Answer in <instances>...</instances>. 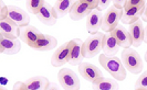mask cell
Returning <instances> with one entry per match:
<instances>
[{
  "mask_svg": "<svg viewBox=\"0 0 147 90\" xmlns=\"http://www.w3.org/2000/svg\"><path fill=\"white\" fill-rule=\"evenodd\" d=\"M20 29L8 18L0 20V35L9 36V38H18Z\"/></svg>",
  "mask_w": 147,
  "mask_h": 90,
  "instance_id": "ffe728a7",
  "label": "cell"
},
{
  "mask_svg": "<svg viewBox=\"0 0 147 90\" xmlns=\"http://www.w3.org/2000/svg\"><path fill=\"white\" fill-rule=\"evenodd\" d=\"M44 0H29L26 2V6L28 11L31 12L32 15H38L41 8L43 7Z\"/></svg>",
  "mask_w": 147,
  "mask_h": 90,
  "instance_id": "cb8c5ba5",
  "label": "cell"
},
{
  "mask_svg": "<svg viewBox=\"0 0 147 90\" xmlns=\"http://www.w3.org/2000/svg\"><path fill=\"white\" fill-rule=\"evenodd\" d=\"M12 90H28L26 83H22V81H17V83L13 85V88Z\"/></svg>",
  "mask_w": 147,
  "mask_h": 90,
  "instance_id": "f546056e",
  "label": "cell"
},
{
  "mask_svg": "<svg viewBox=\"0 0 147 90\" xmlns=\"http://www.w3.org/2000/svg\"><path fill=\"white\" fill-rule=\"evenodd\" d=\"M45 90H60V89L55 83H50V85H49V87H48Z\"/></svg>",
  "mask_w": 147,
  "mask_h": 90,
  "instance_id": "1f68e13d",
  "label": "cell"
},
{
  "mask_svg": "<svg viewBox=\"0 0 147 90\" xmlns=\"http://www.w3.org/2000/svg\"><path fill=\"white\" fill-rule=\"evenodd\" d=\"M121 62L126 71H129L131 74H134V75L140 74L144 67V63H143V60L140 58V55L136 50H134L132 47L123 50Z\"/></svg>",
  "mask_w": 147,
  "mask_h": 90,
  "instance_id": "7a4b0ae2",
  "label": "cell"
},
{
  "mask_svg": "<svg viewBox=\"0 0 147 90\" xmlns=\"http://www.w3.org/2000/svg\"><path fill=\"white\" fill-rule=\"evenodd\" d=\"M7 18L10 21L15 23L19 29L29 25L30 23V17L28 15V12H26L23 9L17 7V6H13V5L8 6Z\"/></svg>",
  "mask_w": 147,
  "mask_h": 90,
  "instance_id": "8992f818",
  "label": "cell"
},
{
  "mask_svg": "<svg viewBox=\"0 0 147 90\" xmlns=\"http://www.w3.org/2000/svg\"><path fill=\"white\" fill-rule=\"evenodd\" d=\"M69 54H70V47H69V42L59 46L55 52L53 53L51 57V65L53 67H60L64 65L69 60Z\"/></svg>",
  "mask_w": 147,
  "mask_h": 90,
  "instance_id": "7c38bea8",
  "label": "cell"
},
{
  "mask_svg": "<svg viewBox=\"0 0 147 90\" xmlns=\"http://www.w3.org/2000/svg\"><path fill=\"white\" fill-rule=\"evenodd\" d=\"M85 3L88 7V9L92 11V10H95L98 5V0H85Z\"/></svg>",
  "mask_w": 147,
  "mask_h": 90,
  "instance_id": "f1b7e54d",
  "label": "cell"
},
{
  "mask_svg": "<svg viewBox=\"0 0 147 90\" xmlns=\"http://www.w3.org/2000/svg\"><path fill=\"white\" fill-rule=\"evenodd\" d=\"M143 6H146V1L145 0H126V1H124L123 9L125 11V10H128V9L143 7Z\"/></svg>",
  "mask_w": 147,
  "mask_h": 90,
  "instance_id": "d4e9b609",
  "label": "cell"
},
{
  "mask_svg": "<svg viewBox=\"0 0 147 90\" xmlns=\"http://www.w3.org/2000/svg\"><path fill=\"white\" fill-rule=\"evenodd\" d=\"M82 42L80 38H74L69 42V47H70V54H69V60L71 65L76 66L80 63H82L83 56H82Z\"/></svg>",
  "mask_w": 147,
  "mask_h": 90,
  "instance_id": "30bf717a",
  "label": "cell"
},
{
  "mask_svg": "<svg viewBox=\"0 0 147 90\" xmlns=\"http://www.w3.org/2000/svg\"><path fill=\"white\" fill-rule=\"evenodd\" d=\"M78 69L79 74L90 83H94L95 80L103 77L101 69L91 63H80L78 65Z\"/></svg>",
  "mask_w": 147,
  "mask_h": 90,
  "instance_id": "ba28073f",
  "label": "cell"
},
{
  "mask_svg": "<svg viewBox=\"0 0 147 90\" xmlns=\"http://www.w3.org/2000/svg\"><path fill=\"white\" fill-rule=\"evenodd\" d=\"M98 62L100 64L103 66V68L110 74L114 80L116 81H123L126 79L127 76V71L123 66L121 60L116 57V56H105V55H101L98 57Z\"/></svg>",
  "mask_w": 147,
  "mask_h": 90,
  "instance_id": "6da1fadb",
  "label": "cell"
},
{
  "mask_svg": "<svg viewBox=\"0 0 147 90\" xmlns=\"http://www.w3.org/2000/svg\"><path fill=\"white\" fill-rule=\"evenodd\" d=\"M42 33L38 30L36 26L33 25H27L24 28H21L19 31V38L23 43L30 46L32 48V46L37 43V41L41 38Z\"/></svg>",
  "mask_w": 147,
  "mask_h": 90,
  "instance_id": "9c48e42d",
  "label": "cell"
},
{
  "mask_svg": "<svg viewBox=\"0 0 147 90\" xmlns=\"http://www.w3.org/2000/svg\"><path fill=\"white\" fill-rule=\"evenodd\" d=\"M8 13V6L3 2V1H0V20H3L7 18Z\"/></svg>",
  "mask_w": 147,
  "mask_h": 90,
  "instance_id": "4316f807",
  "label": "cell"
},
{
  "mask_svg": "<svg viewBox=\"0 0 147 90\" xmlns=\"http://www.w3.org/2000/svg\"><path fill=\"white\" fill-rule=\"evenodd\" d=\"M104 34L102 32H97L95 34L91 35L88 38L85 40V42L82 43V56L83 58H92L96 56L98 53L102 51L103 46Z\"/></svg>",
  "mask_w": 147,
  "mask_h": 90,
  "instance_id": "3957f363",
  "label": "cell"
},
{
  "mask_svg": "<svg viewBox=\"0 0 147 90\" xmlns=\"http://www.w3.org/2000/svg\"><path fill=\"white\" fill-rule=\"evenodd\" d=\"M111 34L116 40V42H117L119 47L129 48L132 46V41H131V36L128 34V31L123 25L118 24L117 26L111 32Z\"/></svg>",
  "mask_w": 147,
  "mask_h": 90,
  "instance_id": "9a60e30c",
  "label": "cell"
},
{
  "mask_svg": "<svg viewBox=\"0 0 147 90\" xmlns=\"http://www.w3.org/2000/svg\"><path fill=\"white\" fill-rule=\"evenodd\" d=\"M135 90H147V71L140 74L135 83Z\"/></svg>",
  "mask_w": 147,
  "mask_h": 90,
  "instance_id": "484cf974",
  "label": "cell"
},
{
  "mask_svg": "<svg viewBox=\"0 0 147 90\" xmlns=\"http://www.w3.org/2000/svg\"><path fill=\"white\" fill-rule=\"evenodd\" d=\"M140 17L143 18V21H142V22H146V21H147V18H146V10H145V11L143 12V15H140Z\"/></svg>",
  "mask_w": 147,
  "mask_h": 90,
  "instance_id": "d6a6232c",
  "label": "cell"
},
{
  "mask_svg": "<svg viewBox=\"0 0 147 90\" xmlns=\"http://www.w3.org/2000/svg\"><path fill=\"white\" fill-rule=\"evenodd\" d=\"M102 51H103V55L109 56V57L115 56L119 51V46H118L117 42L111 33H107V34L104 35Z\"/></svg>",
  "mask_w": 147,
  "mask_h": 90,
  "instance_id": "ac0fdd59",
  "label": "cell"
},
{
  "mask_svg": "<svg viewBox=\"0 0 147 90\" xmlns=\"http://www.w3.org/2000/svg\"><path fill=\"white\" fill-rule=\"evenodd\" d=\"M37 17L38 19L41 21V23H43L48 26L54 25L57 23V20H58V18L54 15V11H53L52 7L47 1H44L43 7L41 8V10L39 11Z\"/></svg>",
  "mask_w": 147,
  "mask_h": 90,
  "instance_id": "e0dca14e",
  "label": "cell"
},
{
  "mask_svg": "<svg viewBox=\"0 0 147 90\" xmlns=\"http://www.w3.org/2000/svg\"><path fill=\"white\" fill-rule=\"evenodd\" d=\"M24 83L28 90H45L49 87L50 81L44 76H36L29 78L27 81H24Z\"/></svg>",
  "mask_w": 147,
  "mask_h": 90,
  "instance_id": "44dd1931",
  "label": "cell"
},
{
  "mask_svg": "<svg viewBox=\"0 0 147 90\" xmlns=\"http://www.w3.org/2000/svg\"><path fill=\"white\" fill-rule=\"evenodd\" d=\"M93 90H118V83L112 78L102 77L92 83Z\"/></svg>",
  "mask_w": 147,
  "mask_h": 90,
  "instance_id": "603a6c76",
  "label": "cell"
},
{
  "mask_svg": "<svg viewBox=\"0 0 147 90\" xmlns=\"http://www.w3.org/2000/svg\"><path fill=\"white\" fill-rule=\"evenodd\" d=\"M0 90H8L7 88H5V87H2V86H0Z\"/></svg>",
  "mask_w": 147,
  "mask_h": 90,
  "instance_id": "836d02e7",
  "label": "cell"
},
{
  "mask_svg": "<svg viewBox=\"0 0 147 90\" xmlns=\"http://www.w3.org/2000/svg\"><path fill=\"white\" fill-rule=\"evenodd\" d=\"M2 53V48H1V44H0V54Z\"/></svg>",
  "mask_w": 147,
  "mask_h": 90,
  "instance_id": "e575fe53",
  "label": "cell"
},
{
  "mask_svg": "<svg viewBox=\"0 0 147 90\" xmlns=\"http://www.w3.org/2000/svg\"><path fill=\"white\" fill-rule=\"evenodd\" d=\"M60 86L64 90H80L81 83L78 75L70 68H62L58 73Z\"/></svg>",
  "mask_w": 147,
  "mask_h": 90,
  "instance_id": "277c9868",
  "label": "cell"
},
{
  "mask_svg": "<svg viewBox=\"0 0 147 90\" xmlns=\"http://www.w3.org/2000/svg\"><path fill=\"white\" fill-rule=\"evenodd\" d=\"M146 10V6L138 8H133V9H128L123 11V15L121 18V22L123 24H128L131 25L134 22H136L137 20H140V15H143V12Z\"/></svg>",
  "mask_w": 147,
  "mask_h": 90,
  "instance_id": "d6986e66",
  "label": "cell"
},
{
  "mask_svg": "<svg viewBox=\"0 0 147 90\" xmlns=\"http://www.w3.org/2000/svg\"><path fill=\"white\" fill-rule=\"evenodd\" d=\"M113 3V7L116 8V9H119V10H123V6H124V1H119V0H115L112 2Z\"/></svg>",
  "mask_w": 147,
  "mask_h": 90,
  "instance_id": "4dcf8cb0",
  "label": "cell"
},
{
  "mask_svg": "<svg viewBox=\"0 0 147 90\" xmlns=\"http://www.w3.org/2000/svg\"><path fill=\"white\" fill-rule=\"evenodd\" d=\"M102 18L103 15L101 11L98 10H92L90 12V15L86 17V30L90 34H95L98 32V30H101V23H102Z\"/></svg>",
  "mask_w": 147,
  "mask_h": 90,
  "instance_id": "4fadbf2b",
  "label": "cell"
},
{
  "mask_svg": "<svg viewBox=\"0 0 147 90\" xmlns=\"http://www.w3.org/2000/svg\"><path fill=\"white\" fill-rule=\"evenodd\" d=\"M112 2L113 1H111V0H98V5H97L96 10L102 11V10L106 9L107 7H110L111 5H112Z\"/></svg>",
  "mask_w": 147,
  "mask_h": 90,
  "instance_id": "83f0119b",
  "label": "cell"
},
{
  "mask_svg": "<svg viewBox=\"0 0 147 90\" xmlns=\"http://www.w3.org/2000/svg\"><path fill=\"white\" fill-rule=\"evenodd\" d=\"M90 12H91V10L86 6L85 0H76V1H74L69 15L73 21H79V20L84 19L85 17H88Z\"/></svg>",
  "mask_w": 147,
  "mask_h": 90,
  "instance_id": "5bb4252c",
  "label": "cell"
},
{
  "mask_svg": "<svg viewBox=\"0 0 147 90\" xmlns=\"http://www.w3.org/2000/svg\"><path fill=\"white\" fill-rule=\"evenodd\" d=\"M122 15H123V10L116 9L112 6L102 18L101 30H103V32L106 33H111L119 24Z\"/></svg>",
  "mask_w": 147,
  "mask_h": 90,
  "instance_id": "5b68a950",
  "label": "cell"
},
{
  "mask_svg": "<svg viewBox=\"0 0 147 90\" xmlns=\"http://www.w3.org/2000/svg\"><path fill=\"white\" fill-rule=\"evenodd\" d=\"M73 3L74 1H72V0H58V1H55L54 5L52 6L55 17L59 19V18H63L64 15H66L70 12Z\"/></svg>",
  "mask_w": 147,
  "mask_h": 90,
  "instance_id": "7402d4cb",
  "label": "cell"
},
{
  "mask_svg": "<svg viewBox=\"0 0 147 90\" xmlns=\"http://www.w3.org/2000/svg\"><path fill=\"white\" fill-rule=\"evenodd\" d=\"M58 46V40L50 34H42L37 43L32 46V50L40 52H48Z\"/></svg>",
  "mask_w": 147,
  "mask_h": 90,
  "instance_id": "2e32d148",
  "label": "cell"
},
{
  "mask_svg": "<svg viewBox=\"0 0 147 90\" xmlns=\"http://www.w3.org/2000/svg\"><path fill=\"white\" fill-rule=\"evenodd\" d=\"M0 44H1L2 53L6 55H15L21 50V42L17 38L0 35Z\"/></svg>",
  "mask_w": 147,
  "mask_h": 90,
  "instance_id": "8fae6325",
  "label": "cell"
},
{
  "mask_svg": "<svg viewBox=\"0 0 147 90\" xmlns=\"http://www.w3.org/2000/svg\"><path fill=\"white\" fill-rule=\"evenodd\" d=\"M127 31H128V34L131 36L132 46L140 47L142 43L145 41V38H146V29H145L144 24L142 22V20H137L136 22L131 24L129 29Z\"/></svg>",
  "mask_w": 147,
  "mask_h": 90,
  "instance_id": "52a82bcc",
  "label": "cell"
}]
</instances>
